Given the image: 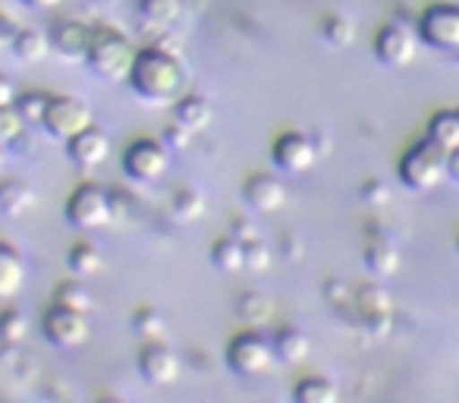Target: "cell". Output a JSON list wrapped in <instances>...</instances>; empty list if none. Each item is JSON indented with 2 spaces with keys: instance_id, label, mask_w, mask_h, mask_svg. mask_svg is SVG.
I'll return each mask as SVG.
<instances>
[{
  "instance_id": "cell-1",
  "label": "cell",
  "mask_w": 459,
  "mask_h": 403,
  "mask_svg": "<svg viewBox=\"0 0 459 403\" xmlns=\"http://www.w3.org/2000/svg\"><path fill=\"white\" fill-rule=\"evenodd\" d=\"M129 79H133V89L139 92L142 98H152V101H167L179 92L183 85V70L173 57L160 51H145L133 60V70H129Z\"/></svg>"
},
{
  "instance_id": "cell-2",
  "label": "cell",
  "mask_w": 459,
  "mask_h": 403,
  "mask_svg": "<svg viewBox=\"0 0 459 403\" xmlns=\"http://www.w3.org/2000/svg\"><path fill=\"white\" fill-rule=\"evenodd\" d=\"M446 161H450V152L440 148L434 139H428V142H421V145H415L412 152L403 158L400 177H403V183L412 186V189H434V186L450 173L446 171Z\"/></svg>"
},
{
  "instance_id": "cell-3",
  "label": "cell",
  "mask_w": 459,
  "mask_h": 403,
  "mask_svg": "<svg viewBox=\"0 0 459 403\" xmlns=\"http://www.w3.org/2000/svg\"><path fill=\"white\" fill-rule=\"evenodd\" d=\"M66 218L70 224L82 227V231H101L114 221V208H110V196L98 186H79L73 192L70 206H66Z\"/></svg>"
},
{
  "instance_id": "cell-4",
  "label": "cell",
  "mask_w": 459,
  "mask_h": 403,
  "mask_svg": "<svg viewBox=\"0 0 459 403\" xmlns=\"http://www.w3.org/2000/svg\"><path fill=\"white\" fill-rule=\"evenodd\" d=\"M274 344H268L264 337H258V334H243V337H237L233 344H230V369L237 372V375L243 378H258L264 375V372L271 369V363H274Z\"/></svg>"
},
{
  "instance_id": "cell-5",
  "label": "cell",
  "mask_w": 459,
  "mask_h": 403,
  "mask_svg": "<svg viewBox=\"0 0 459 403\" xmlns=\"http://www.w3.org/2000/svg\"><path fill=\"white\" fill-rule=\"evenodd\" d=\"M41 123L48 127V133L57 136V139H73L82 129L91 127V110L79 98H54L48 101V110L41 117Z\"/></svg>"
},
{
  "instance_id": "cell-6",
  "label": "cell",
  "mask_w": 459,
  "mask_h": 403,
  "mask_svg": "<svg viewBox=\"0 0 459 403\" xmlns=\"http://www.w3.org/2000/svg\"><path fill=\"white\" fill-rule=\"evenodd\" d=\"M89 64L104 79H120L126 70H133L126 41L117 35H101L95 45H89Z\"/></svg>"
},
{
  "instance_id": "cell-7",
  "label": "cell",
  "mask_w": 459,
  "mask_h": 403,
  "mask_svg": "<svg viewBox=\"0 0 459 403\" xmlns=\"http://www.w3.org/2000/svg\"><path fill=\"white\" fill-rule=\"evenodd\" d=\"M421 35L431 48L459 51V7H431L421 20Z\"/></svg>"
},
{
  "instance_id": "cell-8",
  "label": "cell",
  "mask_w": 459,
  "mask_h": 403,
  "mask_svg": "<svg viewBox=\"0 0 459 403\" xmlns=\"http://www.w3.org/2000/svg\"><path fill=\"white\" fill-rule=\"evenodd\" d=\"M415 51H419V39L409 26L396 22V26H387L381 35H377V57L390 66H406L415 60Z\"/></svg>"
},
{
  "instance_id": "cell-9",
  "label": "cell",
  "mask_w": 459,
  "mask_h": 403,
  "mask_svg": "<svg viewBox=\"0 0 459 403\" xmlns=\"http://www.w3.org/2000/svg\"><path fill=\"white\" fill-rule=\"evenodd\" d=\"M45 334L57 346H79L85 340V334H89V328H85V319H82V312H79V309L57 306L54 312H48Z\"/></svg>"
},
{
  "instance_id": "cell-10",
  "label": "cell",
  "mask_w": 459,
  "mask_h": 403,
  "mask_svg": "<svg viewBox=\"0 0 459 403\" xmlns=\"http://www.w3.org/2000/svg\"><path fill=\"white\" fill-rule=\"evenodd\" d=\"M126 173L129 177H135V180H158L160 173L167 171V154H164V148L158 145V142H148V139H142V142H135L133 148L126 152Z\"/></svg>"
},
{
  "instance_id": "cell-11",
  "label": "cell",
  "mask_w": 459,
  "mask_h": 403,
  "mask_svg": "<svg viewBox=\"0 0 459 403\" xmlns=\"http://www.w3.org/2000/svg\"><path fill=\"white\" fill-rule=\"evenodd\" d=\"M274 161L290 173H302L315 164V145L299 133H287L274 142Z\"/></svg>"
},
{
  "instance_id": "cell-12",
  "label": "cell",
  "mask_w": 459,
  "mask_h": 403,
  "mask_svg": "<svg viewBox=\"0 0 459 403\" xmlns=\"http://www.w3.org/2000/svg\"><path fill=\"white\" fill-rule=\"evenodd\" d=\"M139 369L152 384H170L179 378V359L164 346H152V350L142 353Z\"/></svg>"
},
{
  "instance_id": "cell-13",
  "label": "cell",
  "mask_w": 459,
  "mask_h": 403,
  "mask_svg": "<svg viewBox=\"0 0 459 403\" xmlns=\"http://www.w3.org/2000/svg\"><path fill=\"white\" fill-rule=\"evenodd\" d=\"M110 145H108V136L98 133V129H82L79 136H73L70 139V154L76 164L82 167H98L104 158H108Z\"/></svg>"
},
{
  "instance_id": "cell-14",
  "label": "cell",
  "mask_w": 459,
  "mask_h": 403,
  "mask_svg": "<svg viewBox=\"0 0 459 403\" xmlns=\"http://www.w3.org/2000/svg\"><path fill=\"white\" fill-rule=\"evenodd\" d=\"M283 198H287V189L274 177H252L246 183V202L258 212H274L283 206Z\"/></svg>"
},
{
  "instance_id": "cell-15",
  "label": "cell",
  "mask_w": 459,
  "mask_h": 403,
  "mask_svg": "<svg viewBox=\"0 0 459 403\" xmlns=\"http://www.w3.org/2000/svg\"><path fill=\"white\" fill-rule=\"evenodd\" d=\"M26 284V265L10 246L0 243V300H13Z\"/></svg>"
},
{
  "instance_id": "cell-16",
  "label": "cell",
  "mask_w": 459,
  "mask_h": 403,
  "mask_svg": "<svg viewBox=\"0 0 459 403\" xmlns=\"http://www.w3.org/2000/svg\"><path fill=\"white\" fill-rule=\"evenodd\" d=\"M428 139H434L446 152L459 148V110H444V114L434 117L431 129H428Z\"/></svg>"
},
{
  "instance_id": "cell-17",
  "label": "cell",
  "mask_w": 459,
  "mask_h": 403,
  "mask_svg": "<svg viewBox=\"0 0 459 403\" xmlns=\"http://www.w3.org/2000/svg\"><path fill=\"white\" fill-rule=\"evenodd\" d=\"M29 206H32V189L29 186L16 183V180L0 186V208L7 215H22Z\"/></svg>"
},
{
  "instance_id": "cell-18",
  "label": "cell",
  "mask_w": 459,
  "mask_h": 403,
  "mask_svg": "<svg viewBox=\"0 0 459 403\" xmlns=\"http://www.w3.org/2000/svg\"><path fill=\"white\" fill-rule=\"evenodd\" d=\"M274 353L281 359H287V363H299V359H306V353H308V340H306V334H299V331H281L274 337Z\"/></svg>"
},
{
  "instance_id": "cell-19",
  "label": "cell",
  "mask_w": 459,
  "mask_h": 403,
  "mask_svg": "<svg viewBox=\"0 0 459 403\" xmlns=\"http://www.w3.org/2000/svg\"><path fill=\"white\" fill-rule=\"evenodd\" d=\"M296 400L302 403H333L337 400V388L325 378H306V381L296 388Z\"/></svg>"
},
{
  "instance_id": "cell-20",
  "label": "cell",
  "mask_w": 459,
  "mask_h": 403,
  "mask_svg": "<svg viewBox=\"0 0 459 403\" xmlns=\"http://www.w3.org/2000/svg\"><path fill=\"white\" fill-rule=\"evenodd\" d=\"M54 45H57V51H64V54L89 51V39H85L82 29L73 26V22H66V26L57 29V35H54Z\"/></svg>"
},
{
  "instance_id": "cell-21",
  "label": "cell",
  "mask_w": 459,
  "mask_h": 403,
  "mask_svg": "<svg viewBox=\"0 0 459 403\" xmlns=\"http://www.w3.org/2000/svg\"><path fill=\"white\" fill-rule=\"evenodd\" d=\"M179 123H183L186 129H202L204 123L211 120V108L204 101H198V98H189V101L179 104Z\"/></svg>"
},
{
  "instance_id": "cell-22",
  "label": "cell",
  "mask_w": 459,
  "mask_h": 403,
  "mask_svg": "<svg viewBox=\"0 0 459 403\" xmlns=\"http://www.w3.org/2000/svg\"><path fill=\"white\" fill-rule=\"evenodd\" d=\"M142 16L154 26H167L177 16V0H145L142 4Z\"/></svg>"
},
{
  "instance_id": "cell-23",
  "label": "cell",
  "mask_w": 459,
  "mask_h": 403,
  "mask_svg": "<svg viewBox=\"0 0 459 403\" xmlns=\"http://www.w3.org/2000/svg\"><path fill=\"white\" fill-rule=\"evenodd\" d=\"M214 262L227 271H237L246 265V250L233 243V240H223V243H217V250H214Z\"/></svg>"
},
{
  "instance_id": "cell-24",
  "label": "cell",
  "mask_w": 459,
  "mask_h": 403,
  "mask_svg": "<svg viewBox=\"0 0 459 403\" xmlns=\"http://www.w3.org/2000/svg\"><path fill=\"white\" fill-rule=\"evenodd\" d=\"M98 265H101V258H98V252L91 250V246H76V250H70V268L76 271V275H82V277L95 275Z\"/></svg>"
},
{
  "instance_id": "cell-25",
  "label": "cell",
  "mask_w": 459,
  "mask_h": 403,
  "mask_svg": "<svg viewBox=\"0 0 459 403\" xmlns=\"http://www.w3.org/2000/svg\"><path fill=\"white\" fill-rule=\"evenodd\" d=\"M20 133H22V114H20V108H10V104H4V108H0V142L16 139Z\"/></svg>"
},
{
  "instance_id": "cell-26",
  "label": "cell",
  "mask_w": 459,
  "mask_h": 403,
  "mask_svg": "<svg viewBox=\"0 0 459 403\" xmlns=\"http://www.w3.org/2000/svg\"><path fill=\"white\" fill-rule=\"evenodd\" d=\"M0 337L4 340H22L26 337V315H20V312L0 315Z\"/></svg>"
},
{
  "instance_id": "cell-27",
  "label": "cell",
  "mask_w": 459,
  "mask_h": 403,
  "mask_svg": "<svg viewBox=\"0 0 459 403\" xmlns=\"http://www.w3.org/2000/svg\"><path fill=\"white\" fill-rule=\"evenodd\" d=\"M368 268L375 271V275H390V271H396V252L390 250V246H377V250L368 252Z\"/></svg>"
},
{
  "instance_id": "cell-28",
  "label": "cell",
  "mask_w": 459,
  "mask_h": 403,
  "mask_svg": "<svg viewBox=\"0 0 459 403\" xmlns=\"http://www.w3.org/2000/svg\"><path fill=\"white\" fill-rule=\"evenodd\" d=\"M16 54L26 60H39L41 54H45V39H41L39 32H22L20 39H16Z\"/></svg>"
},
{
  "instance_id": "cell-29",
  "label": "cell",
  "mask_w": 459,
  "mask_h": 403,
  "mask_svg": "<svg viewBox=\"0 0 459 403\" xmlns=\"http://www.w3.org/2000/svg\"><path fill=\"white\" fill-rule=\"evenodd\" d=\"M45 110H48V98H41V95H26L20 101L22 120H41V117H45Z\"/></svg>"
},
{
  "instance_id": "cell-30",
  "label": "cell",
  "mask_w": 459,
  "mask_h": 403,
  "mask_svg": "<svg viewBox=\"0 0 459 403\" xmlns=\"http://www.w3.org/2000/svg\"><path fill=\"white\" fill-rule=\"evenodd\" d=\"M57 302L66 309H79V312H85L89 309V293H82V290H73V287H64L57 293Z\"/></svg>"
},
{
  "instance_id": "cell-31",
  "label": "cell",
  "mask_w": 459,
  "mask_h": 403,
  "mask_svg": "<svg viewBox=\"0 0 459 403\" xmlns=\"http://www.w3.org/2000/svg\"><path fill=\"white\" fill-rule=\"evenodd\" d=\"M325 32H327V39H331V45H337V48H343V45H350V41H352V26H350V22H343V20H333Z\"/></svg>"
},
{
  "instance_id": "cell-32",
  "label": "cell",
  "mask_w": 459,
  "mask_h": 403,
  "mask_svg": "<svg viewBox=\"0 0 459 403\" xmlns=\"http://www.w3.org/2000/svg\"><path fill=\"white\" fill-rule=\"evenodd\" d=\"M239 312H243L249 321H264V319H268L271 309H268V302H264V300H258V296H249V300H243Z\"/></svg>"
},
{
  "instance_id": "cell-33",
  "label": "cell",
  "mask_w": 459,
  "mask_h": 403,
  "mask_svg": "<svg viewBox=\"0 0 459 403\" xmlns=\"http://www.w3.org/2000/svg\"><path fill=\"white\" fill-rule=\"evenodd\" d=\"M177 208H179V212H186V215H192V212H198V208H202V202H195V196H179Z\"/></svg>"
},
{
  "instance_id": "cell-34",
  "label": "cell",
  "mask_w": 459,
  "mask_h": 403,
  "mask_svg": "<svg viewBox=\"0 0 459 403\" xmlns=\"http://www.w3.org/2000/svg\"><path fill=\"white\" fill-rule=\"evenodd\" d=\"M10 101H13V85L0 76V108H4V104H10Z\"/></svg>"
},
{
  "instance_id": "cell-35",
  "label": "cell",
  "mask_w": 459,
  "mask_h": 403,
  "mask_svg": "<svg viewBox=\"0 0 459 403\" xmlns=\"http://www.w3.org/2000/svg\"><path fill=\"white\" fill-rule=\"evenodd\" d=\"M446 171H450V177L459 180V148H453L450 152V161H446Z\"/></svg>"
},
{
  "instance_id": "cell-36",
  "label": "cell",
  "mask_w": 459,
  "mask_h": 403,
  "mask_svg": "<svg viewBox=\"0 0 459 403\" xmlns=\"http://www.w3.org/2000/svg\"><path fill=\"white\" fill-rule=\"evenodd\" d=\"M29 7H39V10H48V7H57L60 0H26Z\"/></svg>"
},
{
  "instance_id": "cell-37",
  "label": "cell",
  "mask_w": 459,
  "mask_h": 403,
  "mask_svg": "<svg viewBox=\"0 0 459 403\" xmlns=\"http://www.w3.org/2000/svg\"><path fill=\"white\" fill-rule=\"evenodd\" d=\"M0 167H4V152H0Z\"/></svg>"
}]
</instances>
